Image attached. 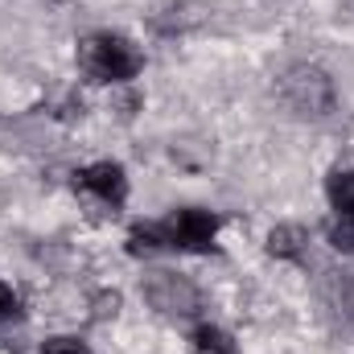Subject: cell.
Segmentation results:
<instances>
[{"mask_svg": "<svg viewBox=\"0 0 354 354\" xmlns=\"http://www.w3.org/2000/svg\"><path fill=\"white\" fill-rule=\"evenodd\" d=\"M79 66L95 83H128L140 71V54L120 33H91L79 46Z\"/></svg>", "mask_w": 354, "mask_h": 354, "instance_id": "6da1fadb", "label": "cell"}, {"mask_svg": "<svg viewBox=\"0 0 354 354\" xmlns=\"http://www.w3.org/2000/svg\"><path fill=\"white\" fill-rule=\"evenodd\" d=\"M214 231H218V223H214V214H206V210H174V214L157 227L161 243H165V248H181V252H202V248H210V243H214Z\"/></svg>", "mask_w": 354, "mask_h": 354, "instance_id": "7a4b0ae2", "label": "cell"}, {"mask_svg": "<svg viewBox=\"0 0 354 354\" xmlns=\"http://www.w3.org/2000/svg\"><path fill=\"white\" fill-rule=\"evenodd\" d=\"M140 288H145V301L161 313H194L198 309V288L174 272H149Z\"/></svg>", "mask_w": 354, "mask_h": 354, "instance_id": "3957f363", "label": "cell"}, {"mask_svg": "<svg viewBox=\"0 0 354 354\" xmlns=\"http://www.w3.org/2000/svg\"><path fill=\"white\" fill-rule=\"evenodd\" d=\"M79 189L95 194L103 206H120V202H124V194H128V177H124L120 165L103 161V165H91V169L79 174Z\"/></svg>", "mask_w": 354, "mask_h": 354, "instance_id": "277c9868", "label": "cell"}, {"mask_svg": "<svg viewBox=\"0 0 354 354\" xmlns=\"http://www.w3.org/2000/svg\"><path fill=\"white\" fill-rule=\"evenodd\" d=\"M313 91H334L322 71H292L288 75V99H292V107L305 111V115H326V107L313 99Z\"/></svg>", "mask_w": 354, "mask_h": 354, "instance_id": "5b68a950", "label": "cell"}, {"mask_svg": "<svg viewBox=\"0 0 354 354\" xmlns=\"http://www.w3.org/2000/svg\"><path fill=\"white\" fill-rule=\"evenodd\" d=\"M326 301H330V309L342 317V326H354V268L330 272V280H326Z\"/></svg>", "mask_w": 354, "mask_h": 354, "instance_id": "8992f818", "label": "cell"}, {"mask_svg": "<svg viewBox=\"0 0 354 354\" xmlns=\"http://www.w3.org/2000/svg\"><path fill=\"white\" fill-rule=\"evenodd\" d=\"M330 202H334L338 218L354 227V169H346V174H334V177H330Z\"/></svg>", "mask_w": 354, "mask_h": 354, "instance_id": "52a82bcc", "label": "cell"}, {"mask_svg": "<svg viewBox=\"0 0 354 354\" xmlns=\"http://www.w3.org/2000/svg\"><path fill=\"white\" fill-rule=\"evenodd\" d=\"M301 248H305V231H301V227H276V231L268 235V252H272V256L297 260Z\"/></svg>", "mask_w": 354, "mask_h": 354, "instance_id": "ba28073f", "label": "cell"}, {"mask_svg": "<svg viewBox=\"0 0 354 354\" xmlns=\"http://www.w3.org/2000/svg\"><path fill=\"white\" fill-rule=\"evenodd\" d=\"M194 351L198 354H235V342H231V334H223L218 326H198Z\"/></svg>", "mask_w": 354, "mask_h": 354, "instance_id": "9c48e42d", "label": "cell"}, {"mask_svg": "<svg viewBox=\"0 0 354 354\" xmlns=\"http://www.w3.org/2000/svg\"><path fill=\"white\" fill-rule=\"evenodd\" d=\"M41 354H91V351L83 346V342H75V338H50Z\"/></svg>", "mask_w": 354, "mask_h": 354, "instance_id": "30bf717a", "label": "cell"}, {"mask_svg": "<svg viewBox=\"0 0 354 354\" xmlns=\"http://www.w3.org/2000/svg\"><path fill=\"white\" fill-rule=\"evenodd\" d=\"M330 239H334V248H338V252H351V256H354V227H351V223H338V227L330 231Z\"/></svg>", "mask_w": 354, "mask_h": 354, "instance_id": "8fae6325", "label": "cell"}, {"mask_svg": "<svg viewBox=\"0 0 354 354\" xmlns=\"http://www.w3.org/2000/svg\"><path fill=\"white\" fill-rule=\"evenodd\" d=\"M8 317H17V297L8 284H0V322H8Z\"/></svg>", "mask_w": 354, "mask_h": 354, "instance_id": "7c38bea8", "label": "cell"}]
</instances>
